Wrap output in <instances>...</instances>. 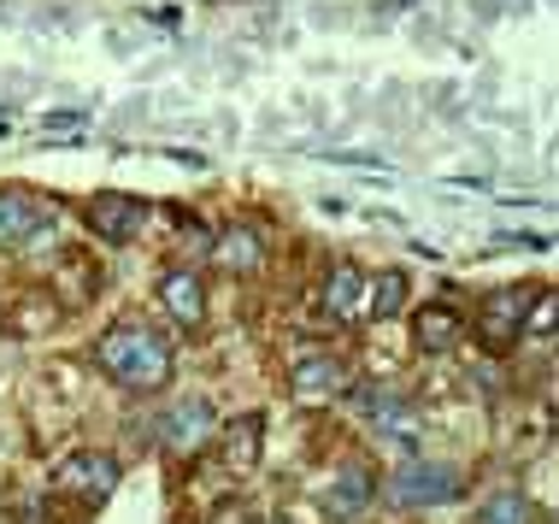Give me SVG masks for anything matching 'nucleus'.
I'll return each mask as SVG.
<instances>
[{
    "mask_svg": "<svg viewBox=\"0 0 559 524\" xmlns=\"http://www.w3.org/2000/svg\"><path fill=\"white\" fill-rule=\"evenodd\" d=\"M100 366L124 389H159L171 383V342L147 324H118V331L100 336Z\"/></svg>",
    "mask_w": 559,
    "mask_h": 524,
    "instance_id": "f257e3e1",
    "label": "nucleus"
},
{
    "mask_svg": "<svg viewBox=\"0 0 559 524\" xmlns=\"http://www.w3.org/2000/svg\"><path fill=\"white\" fill-rule=\"evenodd\" d=\"M536 295H542V283H507V289H489V295H483V319H477L483 348H489V354H507L512 342H519L524 312H531Z\"/></svg>",
    "mask_w": 559,
    "mask_h": 524,
    "instance_id": "f03ea898",
    "label": "nucleus"
},
{
    "mask_svg": "<svg viewBox=\"0 0 559 524\" xmlns=\"http://www.w3.org/2000/svg\"><path fill=\"white\" fill-rule=\"evenodd\" d=\"M213 430H218V413L206 395H183L154 418V442L171 448V454H201V448L213 442Z\"/></svg>",
    "mask_w": 559,
    "mask_h": 524,
    "instance_id": "7ed1b4c3",
    "label": "nucleus"
},
{
    "mask_svg": "<svg viewBox=\"0 0 559 524\" xmlns=\"http://www.w3.org/2000/svg\"><path fill=\"white\" fill-rule=\"evenodd\" d=\"M460 496V472L442 466V460H413L389 477V501L395 507H442Z\"/></svg>",
    "mask_w": 559,
    "mask_h": 524,
    "instance_id": "20e7f679",
    "label": "nucleus"
},
{
    "mask_svg": "<svg viewBox=\"0 0 559 524\" xmlns=\"http://www.w3.org/2000/svg\"><path fill=\"white\" fill-rule=\"evenodd\" d=\"M53 489H59V496H78V501H107L118 489V460L95 454V448L66 454V460H59V472H53Z\"/></svg>",
    "mask_w": 559,
    "mask_h": 524,
    "instance_id": "39448f33",
    "label": "nucleus"
},
{
    "mask_svg": "<svg viewBox=\"0 0 559 524\" xmlns=\"http://www.w3.org/2000/svg\"><path fill=\"white\" fill-rule=\"evenodd\" d=\"M289 395L300 407H324V401L347 395V366L336 354H300L289 366Z\"/></svg>",
    "mask_w": 559,
    "mask_h": 524,
    "instance_id": "423d86ee",
    "label": "nucleus"
},
{
    "mask_svg": "<svg viewBox=\"0 0 559 524\" xmlns=\"http://www.w3.org/2000/svg\"><path fill=\"white\" fill-rule=\"evenodd\" d=\"M53 230V213L24 189H0V248H36Z\"/></svg>",
    "mask_w": 559,
    "mask_h": 524,
    "instance_id": "0eeeda50",
    "label": "nucleus"
},
{
    "mask_svg": "<svg viewBox=\"0 0 559 524\" xmlns=\"http://www.w3.org/2000/svg\"><path fill=\"white\" fill-rule=\"evenodd\" d=\"M359 407H366V418L377 425V437H395V442H413L418 437V407L401 395V389H389V383H366L359 389Z\"/></svg>",
    "mask_w": 559,
    "mask_h": 524,
    "instance_id": "6e6552de",
    "label": "nucleus"
},
{
    "mask_svg": "<svg viewBox=\"0 0 559 524\" xmlns=\"http://www.w3.org/2000/svg\"><path fill=\"white\" fill-rule=\"evenodd\" d=\"M213 437H218V460H224V472H230V477H248L253 466H260L265 418H260V413H241V418H230V425H218Z\"/></svg>",
    "mask_w": 559,
    "mask_h": 524,
    "instance_id": "1a4fd4ad",
    "label": "nucleus"
},
{
    "mask_svg": "<svg viewBox=\"0 0 559 524\" xmlns=\"http://www.w3.org/2000/svg\"><path fill=\"white\" fill-rule=\"evenodd\" d=\"M142 224H147V206L130 201V194H95V201H88V230H95L100 242H112V248L135 242Z\"/></svg>",
    "mask_w": 559,
    "mask_h": 524,
    "instance_id": "9d476101",
    "label": "nucleus"
},
{
    "mask_svg": "<svg viewBox=\"0 0 559 524\" xmlns=\"http://www.w3.org/2000/svg\"><path fill=\"white\" fill-rule=\"evenodd\" d=\"M377 501V472L371 466H342L336 477H330V489H324V513L330 519H359L366 507Z\"/></svg>",
    "mask_w": 559,
    "mask_h": 524,
    "instance_id": "9b49d317",
    "label": "nucleus"
},
{
    "mask_svg": "<svg viewBox=\"0 0 559 524\" xmlns=\"http://www.w3.org/2000/svg\"><path fill=\"white\" fill-rule=\"evenodd\" d=\"M366 295H371V277L359 272V265H336V272L324 277V319L359 324L366 319Z\"/></svg>",
    "mask_w": 559,
    "mask_h": 524,
    "instance_id": "f8f14e48",
    "label": "nucleus"
},
{
    "mask_svg": "<svg viewBox=\"0 0 559 524\" xmlns=\"http://www.w3.org/2000/svg\"><path fill=\"white\" fill-rule=\"evenodd\" d=\"M159 301H165V312H171L177 324H189V331H194V324L206 319V283L177 265V272L159 277Z\"/></svg>",
    "mask_w": 559,
    "mask_h": 524,
    "instance_id": "ddd939ff",
    "label": "nucleus"
},
{
    "mask_svg": "<svg viewBox=\"0 0 559 524\" xmlns=\"http://www.w3.org/2000/svg\"><path fill=\"white\" fill-rule=\"evenodd\" d=\"M460 331H465V319H460V307H453V301L418 307V319H413V342H418V354H448L453 342H460Z\"/></svg>",
    "mask_w": 559,
    "mask_h": 524,
    "instance_id": "4468645a",
    "label": "nucleus"
},
{
    "mask_svg": "<svg viewBox=\"0 0 559 524\" xmlns=\"http://www.w3.org/2000/svg\"><path fill=\"white\" fill-rule=\"evenodd\" d=\"M472 524H536V507H531V496H519V489H501V496H489L477 507Z\"/></svg>",
    "mask_w": 559,
    "mask_h": 524,
    "instance_id": "2eb2a0df",
    "label": "nucleus"
},
{
    "mask_svg": "<svg viewBox=\"0 0 559 524\" xmlns=\"http://www.w3.org/2000/svg\"><path fill=\"white\" fill-rule=\"evenodd\" d=\"M213 248H218V260L230 265V272H253V265H260V236H253L248 224H236V230H224Z\"/></svg>",
    "mask_w": 559,
    "mask_h": 524,
    "instance_id": "dca6fc26",
    "label": "nucleus"
},
{
    "mask_svg": "<svg viewBox=\"0 0 559 524\" xmlns=\"http://www.w3.org/2000/svg\"><path fill=\"white\" fill-rule=\"evenodd\" d=\"M401 307H406V277H401V272H383V277H371L366 319H395Z\"/></svg>",
    "mask_w": 559,
    "mask_h": 524,
    "instance_id": "f3484780",
    "label": "nucleus"
},
{
    "mask_svg": "<svg viewBox=\"0 0 559 524\" xmlns=\"http://www.w3.org/2000/svg\"><path fill=\"white\" fill-rule=\"evenodd\" d=\"M83 124H88L83 112H48V118H41V136H78Z\"/></svg>",
    "mask_w": 559,
    "mask_h": 524,
    "instance_id": "a211bd4d",
    "label": "nucleus"
},
{
    "mask_svg": "<svg viewBox=\"0 0 559 524\" xmlns=\"http://www.w3.org/2000/svg\"><path fill=\"white\" fill-rule=\"evenodd\" d=\"M206 524H253V513H248L241 501H224V507H218V513L206 519Z\"/></svg>",
    "mask_w": 559,
    "mask_h": 524,
    "instance_id": "6ab92c4d",
    "label": "nucleus"
},
{
    "mask_svg": "<svg viewBox=\"0 0 559 524\" xmlns=\"http://www.w3.org/2000/svg\"><path fill=\"white\" fill-rule=\"evenodd\" d=\"M501 248H548V236H531V230H501Z\"/></svg>",
    "mask_w": 559,
    "mask_h": 524,
    "instance_id": "aec40b11",
    "label": "nucleus"
},
{
    "mask_svg": "<svg viewBox=\"0 0 559 524\" xmlns=\"http://www.w3.org/2000/svg\"><path fill=\"white\" fill-rule=\"evenodd\" d=\"M271 524H289V519H271Z\"/></svg>",
    "mask_w": 559,
    "mask_h": 524,
    "instance_id": "412c9836",
    "label": "nucleus"
}]
</instances>
